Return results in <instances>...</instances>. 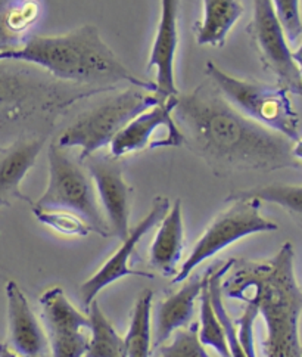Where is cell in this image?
I'll use <instances>...</instances> for the list:
<instances>
[{
    "mask_svg": "<svg viewBox=\"0 0 302 357\" xmlns=\"http://www.w3.org/2000/svg\"><path fill=\"white\" fill-rule=\"evenodd\" d=\"M173 114L184 144L217 174L299 164L291 154L292 140L244 116L216 87L199 86L179 93Z\"/></svg>",
    "mask_w": 302,
    "mask_h": 357,
    "instance_id": "1",
    "label": "cell"
},
{
    "mask_svg": "<svg viewBox=\"0 0 302 357\" xmlns=\"http://www.w3.org/2000/svg\"><path fill=\"white\" fill-rule=\"evenodd\" d=\"M294 259V245L285 242L270 259L235 260L221 284L224 297L258 309L266 325V357H302V289L296 282Z\"/></svg>",
    "mask_w": 302,
    "mask_h": 357,
    "instance_id": "2",
    "label": "cell"
},
{
    "mask_svg": "<svg viewBox=\"0 0 302 357\" xmlns=\"http://www.w3.org/2000/svg\"><path fill=\"white\" fill-rule=\"evenodd\" d=\"M2 61L31 63L65 82L83 84L125 82L155 93V83L136 77L90 24L56 36L33 34L19 49L0 54Z\"/></svg>",
    "mask_w": 302,
    "mask_h": 357,
    "instance_id": "3",
    "label": "cell"
},
{
    "mask_svg": "<svg viewBox=\"0 0 302 357\" xmlns=\"http://www.w3.org/2000/svg\"><path fill=\"white\" fill-rule=\"evenodd\" d=\"M205 73L221 96L244 116L292 142L299 137L298 112L285 87L235 77L212 61L205 63Z\"/></svg>",
    "mask_w": 302,
    "mask_h": 357,
    "instance_id": "4",
    "label": "cell"
},
{
    "mask_svg": "<svg viewBox=\"0 0 302 357\" xmlns=\"http://www.w3.org/2000/svg\"><path fill=\"white\" fill-rule=\"evenodd\" d=\"M159 100L154 92L130 86V89L83 112L61 133L56 144L67 149H79V160L83 162L109 146L125 124Z\"/></svg>",
    "mask_w": 302,
    "mask_h": 357,
    "instance_id": "5",
    "label": "cell"
},
{
    "mask_svg": "<svg viewBox=\"0 0 302 357\" xmlns=\"http://www.w3.org/2000/svg\"><path fill=\"white\" fill-rule=\"evenodd\" d=\"M47 188L33 206L70 210L81 215L89 223L92 232L105 238L111 236L92 177L79 157L74 158L70 149L59 146L55 140L47 149Z\"/></svg>",
    "mask_w": 302,
    "mask_h": 357,
    "instance_id": "6",
    "label": "cell"
},
{
    "mask_svg": "<svg viewBox=\"0 0 302 357\" xmlns=\"http://www.w3.org/2000/svg\"><path fill=\"white\" fill-rule=\"evenodd\" d=\"M230 206L217 214L199 236L189 257L180 264L173 284H182L199 264L246 236L276 232L279 226L261 214V202L254 198H228Z\"/></svg>",
    "mask_w": 302,
    "mask_h": 357,
    "instance_id": "7",
    "label": "cell"
},
{
    "mask_svg": "<svg viewBox=\"0 0 302 357\" xmlns=\"http://www.w3.org/2000/svg\"><path fill=\"white\" fill-rule=\"evenodd\" d=\"M249 30L264 66L276 75L278 84L289 93L302 95V79L292 58L291 43L271 0H254Z\"/></svg>",
    "mask_w": 302,
    "mask_h": 357,
    "instance_id": "8",
    "label": "cell"
},
{
    "mask_svg": "<svg viewBox=\"0 0 302 357\" xmlns=\"http://www.w3.org/2000/svg\"><path fill=\"white\" fill-rule=\"evenodd\" d=\"M175 96L167 100H159L155 105L137 114L112 139L109 154L116 158H122L148 149L177 148L184 145L183 132L173 114Z\"/></svg>",
    "mask_w": 302,
    "mask_h": 357,
    "instance_id": "9",
    "label": "cell"
},
{
    "mask_svg": "<svg viewBox=\"0 0 302 357\" xmlns=\"http://www.w3.org/2000/svg\"><path fill=\"white\" fill-rule=\"evenodd\" d=\"M40 305L52 357H83L89 349V316L74 307L61 287L47 289Z\"/></svg>",
    "mask_w": 302,
    "mask_h": 357,
    "instance_id": "10",
    "label": "cell"
},
{
    "mask_svg": "<svg viewBox=\"0 0 302 357\" xmlns=\"http://www.w3.org/2000/svg\"><path fill=\"white\" fill-rule=\"evenodd\" d=\"M170 207L171 202L167 197H157L149 213L133 229H130L127 236L120 241L121 245L116 250V252L99 267V271L95 275H92L89 279H86L79 287V297L86 309L89 307L92 301H95L96 297L108 285L117 282V280L125 276L152 278V275L148 272L132 269L130 259L142 238L150 231V229H154L164 218H166Z\"/></svg>",
    "mask_w": 302,
    "mask_h": 357,
    "instance_id": "11",
    "label": "cell"
},
{
    "mask_svg": "<svg viewBox=\"0 0 302 357\" xmlns=\"http://www.w3.org/2000/svg\"><path fill=\"white\" fill-rule=\"evenodd\" d=\"M83 164L93 181L111 236L122 241L130 232V186L124 178L120 158L99 151Z\"/></svg>",
    "mask_w": 302,
    "mask_h": 357,
    "instance_id": "12",
    "label": "cell"
},
{
    "mask_svg": "<svg viewBox=\"0 0 302 357\" xmlns=\"http://www.w3.org/2000/svg\"><path fill=\"white\" fill-rule=\"evenodd\" d=\"M180 0H161L159 22L148 62V70H155V95L167 100L179 95L175 86V55L179 47Z\"/></svg>",
    "mask_w": 302,
    "mask_h": 357,
    "instance_id": "13",
    "label": "cell"
},
{
    "mask_svg": "<svg viewBox=\"0 0 302 357\" xmlns=\"http://www.w3.org/2000/svg\"><path fill=\"white\" fill-rule=\"evenodd\" d=\"M8 301V346L21 357H52L45 326L15 280L5 287Z\"/></svg>",
    "mask_w": 302,
    "mask_h": 357,
    "instance_id": "14",
    "label": "cell"
},
{
    "mask_svg": "<svg viewBox=\"0 0 302 357\" xmlns=\"http://www.w3.org/2000/svg\"><path fill=\"white\" fill-rule=\"evenodd\" d=\"M45 140L40 137L22 139L0 151V208L10 206L14 199L33 204L21 190V183L34 167L43 149Z\"/></svg>",
    "mask_w": 302,
    "mask_h": 357,
    "instance_id": "15",
    "label": "cell"
},
{
    "mask_svg": "<svg viewBox=\"0 0 302 357\" xmlns=\"http://www.w3.org/2000/svg\"><path fill=\"white\" fill-rule=\"evenodd\" d=\"M184 250V225L182 199H175L168 213L159 222V227L149 248V263L164 276L177 273Z\"/></svg>",
    "mask_w": 302,
    "mask_h": 357,
    "instance_id": "16",
    "label": "cell"
},
{
    "mask_svg": "<svg viewBox=\"0 0 302 357\" xmlns=\"http://www.w3.org/2000/svg\"><path fill=\"white\" fill-rule=\"evenodd\" d=\"M207 275L195 276L173 296L164 300L155 313V340L154 347L166 344L177 329L192 324L195 313V301L202 291Z\"/></svg>",
    "mask_w": 302,
    "mask_h": 357,
    "instance_id": "17",
    "label": "cell"
},
{
    "mask_svg": "<svg viewBox=\"0 0 302 357\" xmlns=\"http://www.w3.org/2000/svg\"><path fill=\"white\" fill-rule=\"evenodd\" d=\"M42 17V0H0V54L19 49Z\"/></svg>",
    "mask_w": 302,
    "mask_h": 357,
    "instance_id": "18",
    "label": "cell"
},
{
    "mask_svg": "<svg viewBox=\"0 0 302 357\" xmlns=\"http://www.w3.org/2000/svg\"><path fill=\"white\" fill-rule=\"evenodd\" d=\"M244 12L242 0H204L202 18L195 25L196 43L211 47L223 46Z\"/></svg>",
    "mask_w": 302,
    "mask_h": 357,
    "instance_id": "19",
    "label": "cell"
},
{
    "mask_svg": "<svg viewBox=\"0 0 302 357\" xmlns=\"http://www.w3.org/2000/svg\"><path fill=\"white\" fill-rule=\"evenodd\" d=\"M89 310V349L83 357H127L125 341L95 300L87 307Z\"/></svg>",
    "mask_w": 302,
    "mask_h": 357,
    "instance_id": "20",
    "label": "cell"
},
{
    "mask_svg": "<svg viewBox=\"0 0 302 357\" xmlns=\"http://www.w3.org/2000/svg\"><path fill=\"white\" fill-rule=\"evenodd\" d=\"M233 261H235V259H230L228 261H223L221 264H218L216 267H211V269H208V294H209V300H211V304L214 307V312H216V314L218 317V322L223 329L225 342H228L230 357H245V353L241 347V342H239L236 321L229 314L228 309H225L223 288H221L223 279L232 269Z\"/></svg>",
    "mask_w": 302,
    "mask_h": 357,
    "instance_id": "21",
    "label": "cell"
},
{
    "mask_svg": "<svg viewBox=\"0 0 302 357\" xmlns=\"http://www.w3.org/2000/svg\"><path fill=\"white\" fill-rule=\"evenodd\" d=\"M154 292L143 291L137 297L127 334L124 337L127 357H150L152 347V328H150V312H152Z\"/></svg>",
    "mask_w": 302,
    "mask_h": 357,
    "instance_id": "22",
    "label": "cell"
},
{
    "mask_svg": "<svg viewBox=\"0 0 302 357\" xmlns=\"http://www.w3.org/2000/svg\"><path fill=\"white\" fill-rule=\"evenodd\" d=\"M205 282L200 291V307H199V324H198V337L199 341L205 347H211L216 350L221 357H230L228 342H225L223 329L220 326L218 317L214 312V307L208 294V271L205 273Z\"/></svg>",
    "mask_w": 302,
    "mask_h": 357,
    "instance_id": "23",
    "label": "cell"
},
{
    "mask_svg": "<svg viewBox=\"0 0 302 357\" xmlns=\"http://www.w3.org/2000/svg\"><path fill=\"white\" fill-rule=\"evenodd\" d=\"M229 198H254L302 215V185H269L235 192Z\"/></svg>",
    "mask_w": 302,
    "mask_h": 357,
    "instance_id": "24",
    "label": "cell"
},
{
    "mask_svg": "<svg viewBox=\"0 0 302 357\" xmlns=\"http://www.w3.org/2000/svg\"><path fill=\"white\" fill-rule=\"evenodd\" d=\"M34 218L42 225L54 229L55 232L65 236L84 238L92 232V229L81 215L64 208H42L31 204Z\"/></svg>",
    "mask_w": 302,
    "mask_h": 357,
    "instance_id": "25",
    "label": "cell"
},
{
    "mask_svg": "<svg viewBox=\"0 0 302 357\" xmlns=\"http://www.w3.org/2000/svg\"><path fill=\"white\" fill-rule=\"evenodd\" d=\"M168 344H162L159 357H211L207 347L199 341L198 324L177 329Z\"/></svg>",
    "mask_w": 302,
    "mask_h": 357,
    "instance_id": "26",
    "label": "cell"
},
{
    "mask_svg": "<svg viewBox=\"0 0 302 357\" xmlns=\"http://www.w3.org/2000/svg\"><path fill=\"white\" fill-rule=\"evenodd\" d=\"M289 43H296L302 36V3L301 0H271Z\"/></svg>",
    "mask_w": 302,
    "mask_h": 357,
    "instance_id": "27",
    "label": "cell"
},
{
    "mask_svg": "<svg viewBox=\"0 0 302 357\" xmlns=\"http://www.w3.org/2000/svg\"><path fill=\"white\" fill-rule=\"evenodd\" d=\"M258 309L254 304L246 303V307L242 314L236 319L237 337L245 357H257L255 347V322L258 319Z\"/></svg>",
    "mask_w": 302,
    "mask_h": 357,
    "instance_id": "28",
    "label": "cell"
},
{
    "mask_svg": "<svg viewBox=\"0 0 302 357\" xmlns=\"http://www.w3.org/2000/svg\"><path fill=\"white\" fill-rule=\"evenodd\" d=\"M291 154L296 162H302V136H299L296 140L292 142Z\"/></svg>",
    "mask_w": 302,
    "mask_h": 357,
    "instance_id": "29",
    "label": "cell"
},
{
    "mask_svg": "<svg viewBox=\"0 0 302 357\" xmlns=\"http://www.w3.org/2000/svg\"><path fill=\"white\" fill-rule=\"evenodd\" d=\"M301 3H302V0H301ZM292 58H294V61L296 63L299 75H301V79H302V36H301V42H299L298 47L295 50H292Z\"/></svg>",
    "mask_w": 302,
    "mask_h": 357,
    "instance_id": "30",
    "label": "cell"
},
{
    "mask_svg": "<svg viewBox=\"0 0 302 357\" xmlns=\"http://www.w3.org/2000/svg\"><path fill=\"white\" fill-rule=\"evenodd\" d=\"M0 357H21V356L12 350L8 344L0 342Z\"/></svg>",
    "mask_w": 302,
    "mask_h": 357,
    "instance_id": "31",
    "label": "cell"
}]
</instances>
